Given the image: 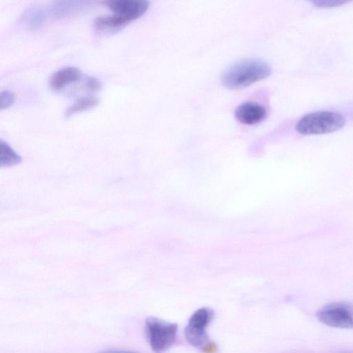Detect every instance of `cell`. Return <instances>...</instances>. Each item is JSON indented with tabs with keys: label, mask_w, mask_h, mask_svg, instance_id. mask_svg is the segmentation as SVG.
Returning <instances> with one entry per match:
<instances>
[{
	"label": "cell",
	"mask_w": 353,
	"mask_h": 353,
	"mask_svg": "<svg viewBox=\"0 0 353 353\" xmlns=\"http://www.w3.org/2000/svg\"><path fill=\"white\" fill-rule=\"evenodd\" d=\"M271 67L265 61L258 59L240 61L223 73L221 83L228 89H239L248 86L268 77Z\"/></svg>",
	"instance_id": "obj_1"
},
{
	"label": "cell",
	"mask_w": 353,
	"mask_h": 353,
	"mask_svg": "<svg viewBox=\"0 0 353 353\" xmlns=\"http://www.w3.org/2000/svg\"><path fill=\"white\" fill-rule=\"evenodd\" d=\"M345 123L343 114L334 111H316L304 115L296 123V131L304 135L324 134L341 129Z\"/></svg>",
	"instance_id": "obj_2"
},
{
	"label": "cell",
	"mask_w": 353,
	"mask_h": 353,
	"mask_svg": "<svg viewBox=\"0 0 353 353\" xmlns=\"http://www.w3.org/2000/svg\"><path fill=\"white\" fill-rule=\"evenodd\" d=\"M178 325L154 316H149L145 321V330L151 349L156 353H162L172 346L176 339Z\"/></svg>",
	"instance_id": "obj_3"
},
{
	"label": "cell",
	"mask_w": 353,
	"mask_h": 353,
	"mask_svg": "<svg viewBox=\"0 0 353 353\" xmlns=\"http://www.w3.org/2000/svg\"><path fill=\"white\" fill-rule=\"evenodd\" d=\"M316 317L321 323L340 329H353V313L343 303H330L320 308Z\"/></svg>",
	"instance_id": "obj_4"
},
{
	"label": "cell",
	"mask_w": 353,
	"mask_h": 353,
	"mask_svg": "<svg viewBox=\"0 0 353 353\" xmlns=\"http://www.w3.org/2000/svg\"><path fill=\"white\" fill-rule=\"evenodd\" d=\"M213 312L208 307L196 310L190 316L185 329L188 341L194 347H199L207 340L206 327L213 318Z\"/></svg>",
	"instance_id": "obj_5"
},
{
	"label": "cell",
	"mask_w": 353,
	"mask_h": 353,
	"mask_svg": "<svg viewBox=\"0 0 353 353\" xmlns=\"http://www.w3.org/2000/svg\"><path fill=\"white\" fill-rule=\"evenodd\" d=\"M105 3L114 14L129 22L141 17L149 7L148 1L145 0H112Z\"/></svg>",
	"instance_id": "obj_6"
},
{
	"label": "cell",
	"mask_w": 353,
	"mask_h": 353,
	"mask_svg": "<svg viewBox=\"0 0 353 353\" xmlns=\"http://www.w3.org/2000/svg\"><path fill=\"white\" fill-rule=\"evenodd\" d=\"M267 115L265 108L256 103L246 102L235 110L236 119L242 123L252 125L263 121Z\"/></svg>",
	"instance_id": "obj_7"
},
{
	"label": "cell",
	"mask_w": 353,
	"mask_h": 353,
	"mask_svg": "<svg viewBox=\"0 0 353 353\" xmlns=\"http://www.w3.org/2000/svg\"><path fill=\"white\" fill-rule=\"evenodd\" d=\"M81 72L74 67H67L54 72L50 77L49 85L54 91L62 90L81 78Z\"/></svg>",
	"instance_id": "obj_8"
},
{
	"label": "cell",
	"mask_w": 353,
	"mask_h": 353,
	"mask_svg": "<svg viewBox=\"0 0 353 353\" xmlns=\"http://www.w3.org/2000/svg\"><path fill=\"white\" fill-rule=\"evenodd\" d=\"M130 23L126 19L117 16H103L97 17L94 21V28L95 31L100 34H114L128 23Z\"/></svg>",
	"instance_id": "obj_9"
},
{
	"label": "cell",
	"mask_w": 353,
	"mask_h": 353,
	"mask_svg": "<svg viewBox=\"0 0 353 353\" xmlns=\"http://www.w3.org/2000/svg\"><path fill=\"white\" fill-rule=\"evenodd\" d=\"M85 1H57L51 7V12L54 17L63 18L81 10L87 7Z\"/></svg>",
	"instance_id": "obj_10"
},
{
	"label": "cell",
	"mask_w": 353,
	"mask_h": 353,
	"mask_svg": "<svg viewBox=\"0 0 353 353\" xmlns=\"http://www.w3.org/2000/svg\"><path fill=\"white\" fill-rule=\"evenodd\" d=\"M47 17L46 10L38 6L28 9L23 15V21L28 30L39 29L45 22Z\"/></svg>",
	"instance_id": "obj_11"
},
{
	"label": "cell",
	"mask_w": 353,
	"mask_h": 353,
	"mask_svg": "<svg viewBox=\"0 0 353 353\" xmlns=\"http://www.w3.org/2000/svg\"><path fill=\"white\" fill-rule=\"evenodd\" d=\"M99 103V100L95 97L89 96L78 98L65 110L64 115L66 118H69L75 114L94 108Z\"/></svg>",
	"instance_id": "obj_12"
},
{
	"label": "cell",
	"mask_w": 353,
	"mask_h": 353,
	"mask_svg": "<svg viewBox=\"0 0 353 353\" xmlns=\"http://www.w3.org/2000/svg\"><path fill=\"white\" fill-rule=\"evenodd\" d=\"M1 163L5 165H12L21 161L20 157L8 145V143L1 140Z\"/></svg>",
	"instance_id": "obj_13"
},
{
	"label": "cell",
	"mask_w": 353,
	"mask_h": 353,
	"mask_svg": "<svg viewBox=\"0 0 353 353\" xmlns=\"http://www.w3.org/2000/svg\"><path fill=\"white\" fill-rule=\"evenodd\" d=\"M14 94L9 90H3L0 94V109H7L14 102Z\"/></svg>",
	"instance_id": "obj_14"
},
{
	"label": "cell",
	"mask_w": 353,
	"mask_h": 353,
	"mask_svg": "<svg viewBox=\"0 0 353 353\" xmlns=\"http://www.w3.org/2000/svg\"><path fill=\"white\" fill-rule=\"evenodd\" d=\"M347 1L345 0H313L312 3L319 8H329L343 6Z\"/></svg>",
	"instance_id": "obj_15"
},
{
	"label": "cell",
	"mask_w": 353,
	"mask_h": 353,
	"mask_svg": "<svg viewBox=\"0 0 353 353\" xmlns=\"http://www.w3.org/2000/svg\"><path fill=\"white\" fill-rule=\"evenodd\" d=\"M84 83L86 89L92 92H97L101 88V81L94 77H86Z\"/></svg>",
	"instance_id": "obj_16"
},
{
	"label": "cell",
	"mask_w": 353,
	"mask_h": 353,
	"mask_svg": "<svg viewBox=\"0 0 353 353\" xmlns=\"http://www.w3.org/2000/svg\"><path fill=\"white\" fill-rule=\"evenodd\" d=\"M98 353H139L131 350H104L99 352Z\"/></svg>",
	"instance_id": "obj_17"
}]
</instances>
